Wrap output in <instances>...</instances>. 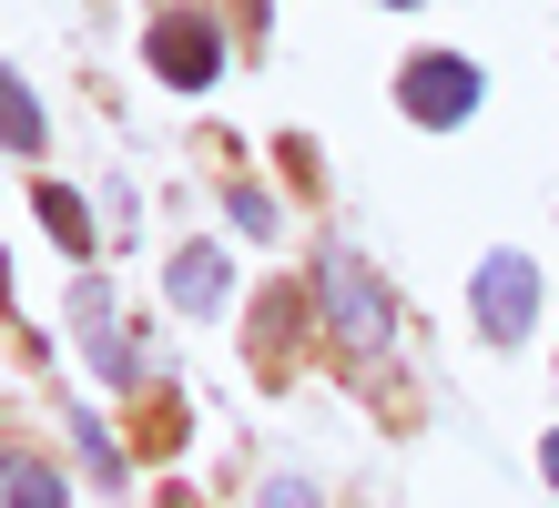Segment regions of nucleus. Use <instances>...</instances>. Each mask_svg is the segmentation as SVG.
I'll return each instance as SVG.
<instances>
[{"mask_svg": "<svg viewBox=\"0 0 559 508\" xmlns=\"http://www.w3.org/2000/svg\"><path fill=\"white\" fill-rule=\"evenodd\" d=\"M316 316L336 335V356L356 366V387H386V366H397V295H386V275L367 255H346V245L316 255Z\"/></svg>", "mask_w": 559, "mask_h": 508, "instance_id": "f257e3e1", "label": "nucleus"}, {"mask_svg": "<svg viewBox=\"0 0 559 508\" xmlns=\"http://www.w3.org/2000/svg\"><path fill=\"white\" fill-rule=\"evenodd\" d=\"M478 102H488V82H478L468 51H417L407 72H397V113H407L417 132H457Z\"/></svg>", "mask_w": 559, "mask_h": 508, "instance_id": "f03ea898", "label": "nucleus"}, {"mask_svg": "<svg viewBox=\"0 0 559 508\" xmlns=\"http://www.w3.org/2000/svg\"><path fill=\"white\" fill-rule=\"evenodd\" d=\"M468 316L488 346H530V326H539V264L530 255H478V275H468Z\"/></svg>", "mask_w": 559, "mask_h": 508, "instance_id": "7ed1b4c3", "label": "nucleus"}, {"mask_svg": "<svg viewBox=\"0 0 559 508\" xmlns=\"http://www.w3.org/2000/svg\"><path fill=\"white\" fill-rule=\"evenodd\" d=\"M143 51H153V72L174 82V92H214L224 82V31L204 11H153L143 21Z\"/></svg>", "mask_w": 559, "mask_h": 508, "instance_id": "20e7f679", "label": "nucleus"}, {"mask_svg": "<svg viewBox=\"0 0 559 508\" xmlns=\"http://www.w3.org/2000/svg\"><path fill=\"white\" fill-rule=\"evenodd\" d=\"M72 335H82V356H92V377H103V387H143V356L122 346V326H112V285L92 275V264L72 275Z\"/></svg>", "mask_w": 559, "mask_h": 508, "instance_id": "39448f33", "label": "nucleus"}, {"mask_svg": "<svg viewBox=\"0 0 559 508\" xmlns=\"http://www.w3.org/2000/svg\"><path fill=\"white\" fill-rule=\"evenodd\" d=\"M306 316H316V285H265L254 295V326H245V346H254V366L285 387V366H295V335H306Z\"/></svg>", "mask_w": 559, "mask_h": 508, "instance_id": "423d86ee", "label": "nucleus"}, {"mask_svg": "<svg viewBox=\"0 0 559 508\" xmlns=\"http://www.w3.org/2000/svg\"><path fill=\"white\" fill-rule=\"evenodd\" d=\"M163 285H174L183 316H224V305H235V264H224V245H174Z\"/></svg>", "mask_w": 559, "mask_h": 508, "instance_id": "0eeeda50", "label": "nucleus"}, {"mask_svg": "<svg viewBox=\"0 0 559 508\" xmlns=\"http://www.w3.org/2000/svg\"><path fill=\"white\" fill-rule=\"evenodd\" d=\"M51 143V122H41V102H31V82L0 61V153H41Z\"/></svg>", "mask_w": 559, "mask_h": 508, "instance_id": "6e6552de", "label": "nucleus"}, {"mask_svg": "<svg viewBox=\"0 0 559 508\" xmlns=\"http://www.w3.org/2000/svg\"><path fill=\"white\" fill-rule=\"evenodd\" d=\"M31 214H41V234H51V245L72 255V264L92 255V203H82L72 184H41V203H31Z\"/></svg>", "mask_w": 559, "mask_h": 508, "instance_id": "1a4fd4ad", "label": "nucleus"}, {"mask_svg": "<svg viewBox=\"0 0 559 508\" xmlns=\"http://www.w3.org/2000/svg\"><path fill=\"white\" fill-rule=\"evenodd\" d=\"M61 498H72V488H61V479H51L41 458L0 448V508H61Z\"/></svg>", "mask_w": 559, "mask_h": 508, "instance_id": "9d476101", "label": "nucleus"}, {"mask_svg": "<svg viewBox=\"0 0 559 508\" xmlns=\"http://www.w3.org/2000/svg\"><path fill=\"white\" fill-rule=\"evenodd\" d=\"M72 448H82V468H92L103 488H122V448H112V427L92 417V406H72Z\"/></svg>", "mask_w": 559, "mask_h": 508, "instance_id": "9b49d317", "label": "nucleus"}, {"mask_svg": "<svg viewBox=\"0 0 559 508\" xmlns=\"http://www.w3.org/2000/svg\"><path fill=\"white\" fill-rule=\"evenodd\" d=\"M235 224L254 234V245H275V224H285V214H275V193H265V184H235Z\"/></svg>", "mask_w": 559, "mask_h": 508, "instance_id": "f8f14e48", "label": "nucleus"}, {"mask_svg": "<svg viewBox=\"0 0 559 508\" xmlns=\"http://www.w3.org/2000/svg\"><path fill=\"white\" fill-rule=\"evenodd\" d=\"M265 508H325L316 479H265Z\"/></svg>", "mask_w": 559, "mask_h": 508, "instance_id": "ddd939ff", "label": "nucleus"}, {"mask_svg": "<svg viewBox=\"0 0 559 508\" xmlns=\"http://www.w3.org/2000/svg\"><path fill=\"white\" fill-rule=\"evenodd\" d=\"M539 479H549V488H559V427H549V437H539Z\"/></svg>", "mask_w": 559, "mask_h": 508, "instance_id": "4468645a", "label": "nucleus"}, {"mask_svg": "<svg viewBox=\"0 0 559 508\" xmlns=\"http://www.w3.org/2000/svg\"><path fill=\"white\" fill-rule=\"evenodd\" d=\"M153 508H204V498H193V488H163V498H153Z\"/></svg>", "mask_w": 559, "mask_h": 508, "instance_id": "2eb2a0df", "label": "nucleus"}, {"mask_svg": "<svg viewBox=\"0 0 559 508\" xmlns=\"http://www.w3.org/2000/svg\"><path fill=\"white\" fill-rule=\"evenodd\" d=\"M0 305H11V264H0Z\"/></svg>", "mask_w": 559, "mask_h": 508, "instance_id": "dca6fc26", "label": "nucleus"}, {"mask_svg": "<svg viewBox=\"0 0 559 508\" xmlns=\"http://www.w3.org/2000/svg\"><path fill=\"white\" fill-rule=\"evenodd\" d=\"M397 11H407V0H397Z\"/></svg>", "mask_w": 559, "mask_h": 508, "instance_id": "f3484780", "label": "nucleus"}]
</instances>
